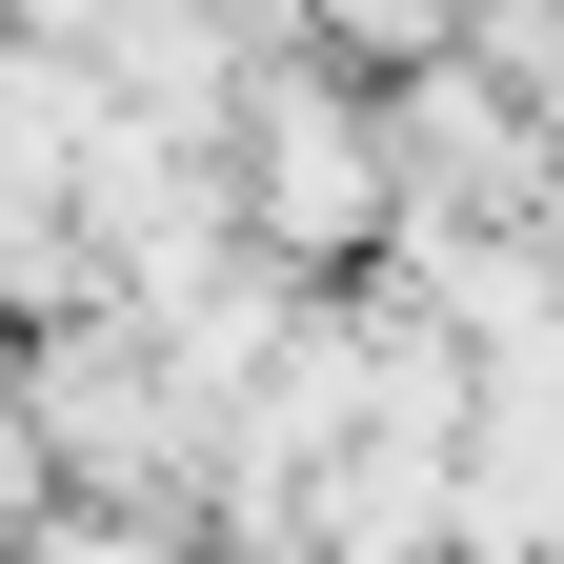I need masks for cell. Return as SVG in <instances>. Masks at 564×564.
<instances>
[{"mask_svg":"<svg viewBox=\"0 0 564 564\" xmlns=\"http://www.w3.org/2000/svg\"><path fill=\"white\" fill-rule=\"evenodd\" d=\"M282 41H323V61H423V41H464V0H282Z\"/></svg>","mask_w":564,"mask_h":564,"instance_id":"cell-2","label":"cell"},{"mask_svg":"<svg viewBox=\"0 0 564 564\" xmlns=\"http://www.w3.org/2000/svg\"><path fill=\"white\" fill-rule=\"evenodd\" d=\"M223 202H242V242L262 262H303V282H343V262H383V101L343 82L323 41H242V82H223Z\"/></svg>","mask_w":564,"mask_h":564,"instance_id":"cell-1","label":"cell"}]
</instances>
